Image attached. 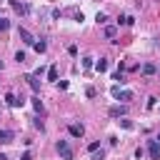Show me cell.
I'll use <instances>...</instances> for the list:
<instances>
[{
	"label": "cell",
	"instance_id": "ba28073f",
	"mask_svg": "<svg viewBox=\"0 0 160 160\" xmlns=\"http://www.w3.org/2000/svg\"><path fill=\"white\" fill-rule=\"evenodd\" d=\"M25 80H28V85L32 88V92L38 95V92H40V80H38V78H35L32 72H30V75H25Z\"/></svg>",
	"mask_w": 160,
	"mask_h": 160
},
{
	"label": "cell",
	"instance_id": "83f0119b",
	"mask_svg": "<svg viewBox=\"0 0 160 160\" xmlns=\"http://www.w3.org/2000/svg\"><path fill=\"white\" fill-rule=\"evenodd\" d=\"M98 148H100V142H98V140H95V142H90V145H88V150H90V152H95V150H98Z\"/></svg>",
	"mask_w": 160,
	"mask_h": 160
},
{
	"label": "cell",
	"instance_id": "484cf974",
	"mask_svg": "<svg viewBox=\"0 0 160 160\" xmlns=\"http://www.w3.org/2000/svg\"><path fill=\"white\" fill-rule=\"evenodd\" d=\"M60 18H62V10L55 8V10H52V20H60Z\"/></svg>",
	"mask_w": 160,
	"mask_h": 160
},
{
	"label": "cell",
	"instance_id": "f546056e",
	"mask_svg": "<svg viewBox=\"0 0 160 160\" xmlns=\"http://www.w3.org/2000/svg\"><path fill=\"white\" fill-rule=\"evenodd\" d=\"M72 18H75L78 22H82V12H78V10H72Z\"/></svg>",
	"mask_w": 160,
	"mask_h": 160
},
{
	"label": "cell",
	"instance_id": "5bb4252c",
	"mask_svg": "<svg viewBox=\"0 0 160 160\" xmlns=\"http://www.w3.org/2000/svg\"><path fill=\"white\" fill-rule=\"evenodd\" d=\"M108 65H110V62H108V60H105V58H100V60H98V62H95V65H92V68H95V70H98V72H105V70H108Z\"/></svg>",
	"mask_w": 160,
	"mask_h": 160
},
{
	"label": "cell",
	"instance_id": "52a82bcc",
	"mask_svg": "<svg viewBox=\"0 0 160 160\" xmlns=\"http://www.w3.org/2000/svg\"><path fill=\"white\" fill-rule=\"evenodd\" d=\"M68 130H70V135H72V138H82V135H85V128H82L80 122H70V125H68Z\"/></svg>",
	"mask_w": 160,
	"mask_h": 160
},
{
	"label": "cell",
	"instance_id": "5b68a950",
	"mask_svg": "<svg viewBox=\"0 0 160 160\" xmlns=\"http://www.w3.org/2000/svg\"><path fill=\"white\" fill-rule=\"evenodd\" d=\"M18 35L22 38V42H25V45H32V42H35V35H32L28 28H18Z\"/></svg>",
	"mask_w": 160,
	"mask_h": 160
},
{
	"label": "cell",
	"instance_id": "4dcf8cb0",
	"mask_svg": "<svg viewBox=\"0 0 160 160\" xmlns=\"http://www.w3.org/2000/svg\"><path fill=\"white\" fill-rule=\"evenodd\" d=\"M32 125H35V128H38V130H42V128H45V125H42V120H40V118H35V122H32Z\"/></svg>",
	"mask_w": 160,
	"mask_h": 160
},
{
	"label": "cell",
	"instance_id": "d6a6232c",
	"mask_svg": "<svg viewBox=\"0 0 160 160\" xmlns=\"http://www.w3.org/2000/svg\"><path fill=\"white\" fill-rule=\"evenodd\" d=\"M0 160H8V155H2V152H0Z\"/></svg>",
	"mask_w": 160,
	"mask_h": 160
},
{
	"label": "cell",
	"instance_id": "7a4b0ae2",
	"mask_svg": "<svg viewBox=\"0 0 160 160\" xmlns=\"http://www.w3.org/2000/svg\"><path fill=\"white\" fill-rule=\"evenodd\" d=\"M5 102H8L10 108H22V105H25V98H22V95L18 98L15 92H8V95H5Z\"/></svg>",
	"mask_w": 160,
	"mask_h": 160
},
{
	"label": "cell",
	"instance_id": "f1b7e54d",
	"mask_svg": "<svg viewBox=\"0 0 160 160\" xmlns=\"http://www.w3.org/2000/svg\"><path fill=\"white\" fill-rule=\"evenodd\" d=\"M135 158H138V160H142V158H145V150H142V148H138V150H135Z\"/></svg>",
	"mask_w": 160,
	"mask_h": 160
},
{
	"label": "cell",
	"instance_id": "277c9868",
	"mask_svg": "<svg viewBox=\"0 0 160 160\" xmlns=\"http://www.w3.org/2000/svg\"><path fill=\"white\" fill-rule=\"evenodd\" d=\"M10 5H12V10L20 12V15H28V12H30V5L22 2V0H10Z\"/></svg>",
	"mask_w": 160,
	"mask_h": 160
},
{
	"label": "cell",
	"instance_id": "2e32d148",
	"mask_svg": "<svg viewBox=\"0 0 160 160\" xmlns=\"http://www.w3.org/2000/svg\"><path fill=\"white\" fill-rule=\"evenodd\" d=\"M115 35H118V28H115V25H108V28H105V38H110V40H112Z\"/></svg>",
	"mask_w": 160,
	"mask_h": 160
},
{
	"label": "cell",
	"instance_id": "836d02e7",
	"mask_svg": "<svg viewBox=\"0 0 160 160\" xmlns=\"http://www.w3.org/2000/svg\"><path fill=\"white\" fill-rule=\"evenodd\" d=\"M155 140H158V142H160V132H158V138H155Z\"/></svg>",
	"mask_w": 160,
	"mask_h": 160
},
{
	"label": "cell",
	"instance_id": "8992f818",
	"mask_svg": "<svg viewBox=\"0 0 160 160\" xmlns=\"http://www.w3.org/2000/svg\"><path fill=\"white\" fill-rule=\"evenodd\" d=\"M108 115L110 118H122V115H128V105H112L108 110Z\"/></svg>",
	"mask_w": 160,
	"mask_h": 160
},
{
	"label": "cell",
	"instance_id": "ffe728a7",
	"mask_svg": "<svg viewBox=\"0 0 160 160\" xmlns=\"http://www.w3.org/2000/svg\"><path fill=\"white\" fill-rule=\"evenodd\" d=\"M95 20H98V25H105V22H108V15H105V12H98Z\"/></svg>",
	"mask_w": 160,
	"mask_h": 160
},
{
	"label": "cell",
	"instance_id": "d4e9b609",
	"mask_svg": "<svg viewBox=\"0 0 160 160\" xmlns=\"http://www.w3.org/2000/svg\"><path fill=\"white\" fill-rule=\"evenodd\" d=\"M15 60H18V62H25V52L18 50V52H15Z\"/></svg>",
	"mask_w": 160,
	"mask_h": 160
},
{
	"label": "cell",
	"instance_id": "cb8c5ba5",
	"mask_svg": "<svg viewBox=\"0 0 160 160\" xmlns=\"http://www.w3.org/2000/svg\"><path fill=\"white\" fill-rule=\"evenodd\" d=\"M112 80H118V82H120V85H122V82H125V75H122V72H120V70H118V72H115V75H112Z\"/></svg>",
	"mask_w": 160,
	"mask_h": 160
},
{
	"label": "cell",
	"instance_id": "9a60e30c",
	"mask_svg": "<svg viewBox=\"0 0 160 160\" xmlns=\"http://www.w3.org/2000/svg\"><path fill=\"white\" fill-rule=\"evenodd\" d=\"M118 122H120V128H122V130H132V128H135V125H132V120H128L125 115H122V118H120Z\"/></svg>",
	"mask_w": 160,
	"mask_h": 160
},
{
	"label": "cell",
	"instance_id": "1f68e13d",
	"mask_svg": "<svg viewBox=\"0 0 160 160\" xmlns=\"http://www.w3.org/2000/svg\"><path fill=\"white\" fill-rule=\"evenodd\" d=\"M20 160H32V158H30V152H22V155H20Z\"/></svg>",
	"mask_w": 160,
	"mask_h": 160
},
{
	"label": "cell",
	"instance_id": "6da1fadb",
	"mask_svg": "<svg viewBox=\"0 0 160 160\" xmlns=\"http://www.w3.org/2000/svg\"><path fill=\"white\" fill-rule=\"evenodd\" d=\"M58 152H60L62 160H72L75 158V152H72V148H70L68 140H58Z\"/></svg>",
	"mask_w": 160,
	"mask_h": 160
},
{
	"label": "cell",
	"instance_id": "7402d4cb",
	"mask_svg": "<svg viewBox=\"0 0 160 160\" xmlns=\"http://www.w3.org/2000/svg\"><path fill=\"white\" fill-rule=\"evenodd\" d=\"M8 28H10V20L8 18H0V32H5Z\"/></svg>",
	"mask_w": 160,
	"mask_h": 160
},
{
	"label": "cell",
	"instance_id": "7c38bea8",
	"mask_svg": "<svg viewBox=\"0 0 160 160\" xmlns=\"http://www.w3.org/2000/svg\"><path fill=\"white\" fill-rule=\"evenodd\" d=\"M12 138H15L12 130H2V128H0V142H10Z\"/></svg>",
	"mask_w": 160,
	"mask_h": 160
},
{
	"label": "cell",
	"instance_id": "9c48e42d",
	"mask_svg": "<svg viewBox=\"0 0 160 160\" xmlns=\"http://www.w3.org/2000/svg\"><path fill=\"white\" fill-rule=\"evenodd\" d=\"M140 72H142V75H145V78H152V75H155V72H158V68H155V65H152V62H145V65H142V68H140Z\"/></svg>",
	"mask_w": 160,
	"mask_h": 160
},
{
	"label": "cell",
	"instance_id": "ac0fdd59",
	"mask_svg": "<svg viewBox=\"0 0 160 160\" xmlns=\"http://www.w3.org/2000/svg\"><path fill=\"white\" fill-rule=\"evenodd\" d=\"M92 60H95V58H90V55H88V58H82V70H90V68L95 65Z\"/></svg>",
	"mask_w": 160,
	"mask_h": 160
},
{
	"label": "cell",
	"instance_id": "603a6c76",
	"mask_svg": "<svg viewBox=\"0 0 160 160\" xmlns=\"http://www.w3.org/2000/svg\"><path fill=\"white\" fill-rule=\"evenodd\" d=\"M110 95L118 100V98H120V85H112V88H110Z\"/></svg>",
	"mask_w": 160,
	"mask_h": 160
},
{
	"label": "cell",
	"instance_id": "3957f363",
	"mask_svg": "<svg viewBox=\"0 0 160 160\" xmlns=\"http://www.w3.org/2000/svg\"><path fill=\"white\" fill-rule=\"evenodd\" d=\"M148 155H150V160H160V142L158 140H148Z\"/></svg>",
	"mask_w": 160,
	"mask_h": 160
},
{
	"label": "cell",
	"instance_id": "d6986e66",
	"mask_svg": "<svg viewBox=\"0 0 160 160\" xmlns=\"http://www.w3.org/2000/svg\"><path fill=\"white\" fill-rule=\"evenodd\" d=\"M48 80H52V82H58V68L52 65L50 70H48Z\"/></svg>",
	"mask_w": 160,
	"mask_h": 160
},
{
	"label": "cell",
	"instance_id": "44dd1931",
	"mask_svg": "<svg viewBox=\"0 0 160 160\" xmlns=\"http://www.w3.org/2000/svg\"><path fill=\"white\" fill-rule=\"evenodd\" d=\"M102 158H105V150H102V148H98V150L92 152V160H102Z\"/></svg>",
	"mask_w": 160,
	"mask_h": 160
},
{
	"label": "cell",
	"instance_id": "e0dca14e",
	"mask_svg": "<svg viewBox=\"0 0 160 160\" xmlns=\"http://www.w3.org/2000/svg\"><path fill=\"white\" fill-rule=\"evenodd\" d=\"M118 100H122V102H130V100H132V92H130V90H120V98H118Z\"/></svg>",
	"mask_w": 160,
	"mask_h": 160
},
{
	"label": "cell",
	"instance_id": "4fadbf2b",
	"mask_svg": "<svg viewBox=\"0 0 160 160\" xmlns=\"http://www.w3.org/2000/svg\"><path fill=\"white\" fill-rule=\"evenodd\" d=\"M135 18L132 15H118V25H132Z\"/></svg>",
	"mask_w": 160,
	"mask_h": 160
},
{
	"label": "cell",
	"instance_id": "4316f807",
	"mask_svg": "<svg viewBox=\"0 0 160 160\" xmlns=\"http://www.w3.org/2000/svg\"><path fill=\"white\" fill-rule=\"evenodd\" d=\"M155 105H158V98H148V108H150V110H152V108H155Z\"/></svg>",
	"mask_w": 160,
	"mask_h": 160
},
{
	"label": "cell",
	"instance_id": "8fae6325",
	"mask_svg": "<svg viewBox=\"0 0 160 160\" xmlns=\"http://www.w3.org/2000/svg\"><path fill=\"white\" fill-rule=\"evenodd\" d=\"M32 108H35V112H38V115H42V112H45V108H42V100H40V95H32Z\"/></svg>",
	"mask_w": 160,
	"mask_h": 160
},
{
	"label": "cell",
	"instance_id": "30bf717a",
	"mask_svg": "<svg viewBox=\"0 0 160 160\" xmlns=\"http://www.w3.org/2000/svg\"><path fill=\"white\" fill-rule=\"evenodd\" d=\"M32 48H35V52H40V55H42V52L48 50V42H45L42 38H35V42H32Z\"/></svg>",
	"mask_w": 160,
	"mask_h": 160
}]
</instances>
